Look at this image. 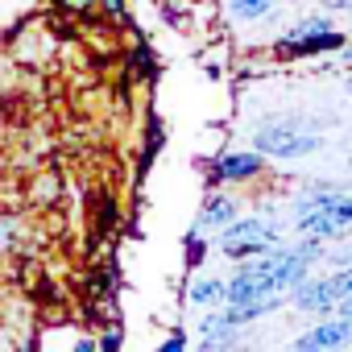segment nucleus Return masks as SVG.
I'll return each mask as SVG.
<instances>
[{
	"label": "nucleus",
	"instance_id": "obj_8",
	"mask_svg": "<svg viewBox=\"0 0 352 352\" xmlns=\"http://www.w3.org/2000/svg\"><path fill=\"white\" fill-rule=\"evenodd\" d=\"M199 336H204V344H212V348H224V344H236V323L220 311V315H204V323H199Z\"/></svg>",
	"mask_w": 352,
	"mask_h": 352
},
{
	"label": "nucleus",
	"instance_id": "obj_13",
	"mask_svg": "<svg viewBox=\"0 0 352 352\" xmlns=\"http://www.w3.org/2000/svg\"><path fill=\"white\" fill-rule=\"evenodd\" d=\"M319 5H323V9H344V13H348L352 0H319Z\"/></svg>",
	"mask_w": 352,
	"mask_h": 352
},
{
	"label": "nucleus",
	"instance_id": "obj_6",
	"mask_svg": "<svg viewBox=\"0 0 352 352\" xmlns=\"http://www.w3.org/2000/svg\"><path fill=\"white\" fill-rule=\"evenodd\" d=\"M261 174V153H216L212 162V183H249Z\"/></svg>",
	"mask_w": 352,
	"mask_h": 352
},
{
	"label": "nucleus",
	"instance_id": "obj_1",
	"mask_svg": "<svg viewBox=\"0 0 352 352\" xmlns=\"http://www.w3.org/2000/svg\"><path fill=\"white\" fill-rule=\"evenodd\" d=\"M253 149L261 157H311L323 149V120L311 116H274L270 124H261L253 133Z\"/></svg>",
	"mask_w": 352,
	"mask_h": 352
},
{
	"label": "nucleus",
	"instance_id": "obj_3",
	"mask_svg": "<svg viewBox=\"0 0 352 352\" xmlns=\"http://www.w3.org/2000/svg\"><path fill=\"white\" fill-rule=\"evenodd\" d=\"M348 294H352V265H336V274L327 278H302L290 290V302L307 315H331Z\"/></svg>",
	"mask_w": 352,
	"mask_h": 352
},
{
	"label": "nucleus",
	"instance_id": "obj_5",
	"mask_svg": "<svg viewBox=\"0 0 352 352\" xmlns=\"http://www.w3.org/2000/svg\"><path fill=\"white\" fill-rule=\"evenodd\" d=\"M344 344H352V315L319 319L311 331H302L294 340V352H327V348H344Z\"/></svg>",
	"mask_w": 352,
	"mask_h": 352
},
{
	"label": "nucleus",
	"instance_id": "obj_4",
	"mask_svg": "<svg viewBox=\"0 0 352 352\" xmlns=\"http://www.w3.org/2000/svg\"><path fill=\"white\" fill-rule=\"evenodd\" d=\"M278 245V224H270V220H257V216H249V220H232V224H224L220 228V249H224V257L232 261H245V257H257V253H265V249H274Z\"/></svg>",
	"mask_w": 352,
	"mask_h": 352
},
{
	"label": "nucleus",
	"instance_id": "obj_11",
	"mask_svg": "<svg viewBox=\"0 0 352 352\" xmlns=\"http://www.w3.org/2000/svg\"><path fill=\"white\" fill-rule=\"evenodd\" d=\"M323 261H331V265H352V241H340Z\"/></svg>",
	"mask_w": 352,
	"mask_h": 352
},
{
	"label": "nucleus",
	"instance_id": "obj_2",
	"mask_svg": "<svg viewBox=\"0 0 352 352\" xmlns=\"http://www.w3.org/2000/svg\"><path fill=\"white\" fill-rule=\"evenodd\" d=\"M348 38L327 21V17H302L278 38V58H315V54H340Z\"/></svg>",
	"mask_w": 352,
	"mask_h": 352
},
{
	"label": "nucleus",
	"instance_id": "obj_10",
	"mask_svg": "<svg viewBox=\"0 0 352 352\" xmlns=\"http://www.w3.org/2000/svg\"><path fill=\"white\" fill-rule=\"evenodd\" d=\"M270 9H274V0H232V17H241V21H257Z\"/></svg>",
	"mask_w": 352,
	"mask_h": 352
},
{
	"label": "nucleus",
	"instance_id": "obj_16",
	"mask_svg": "<svg viewBox=\"0 0 352 352\" xmlns=\"http://www.w3.org/2000/svg\"><path fill=\"white\" fill-rule=\"evenodd\" d=\"M348 170H352V157H348Z\"/></svg>",
	"mask_w": 352,
	"mask_h": 352
},
{
	"label": "nucleus",
	"instance_id": "obj_15",
	"mask_svg": "<svg viewBox=\"0 0 352 352\" xmlns=\"http://www.w3.org/2000/svg\"><path fill=\"white\" fill-rule=\"evenodd\" d=\"M344 87H348V96H352V75H348V79H344Z\"/></svg>",
	"mask_w": 352,
	"mask_h": 352
},
{
	"label": "nucleus",
	"instance_id": "obj_12",
	"mask_svg": "<svg viewBox=\"0 0 352 352\" xmlns=\"http://www.w3.org/2000/svg\"><path fill=\"white\" fill-rule=\"evenodd\" d=\"M183 344H187V340H183V336H170V340H166V344H162V352H179V348H183Z\"/></svg>",
	"mask_w": 352,
	"mask_h": 352
},
{
	"label": "nucleus",
	"instance_id": "obj_9",
	"mask_svg": "<svg viewBox=\"0 0 352 352\" xmlns=\"http://www.w3.org/2000/svg\"><path fill=\"white\" fill-rule=\"evenodd\" d=\"M195 307H212V302H220L224 298V282H216V278H204V282H195L191 286V294H187Z\"/></svg>",
	"mask_w": 352,
	"mask_h": 352
},
{
	"label": "nucleus",
	"instance_id": "obj_14",
	"mask_svg": "<svg viewBox=\"0 0 352 352\" xmlns=\"http://www.w3.org/2000/svg\"><path fill=\"white\" fill-rule=\"evenodd\" d=\"M340 54H344V63H352V46H344V50H340Z\"/></svg>",
	"mask_w": 352,
	"mask_h": 352
},
{
	"label": "nucleus",
	"instance_id": "obj_7",
	"mask_svg": "<svg viewBox=\"0 0 352 352\" xmlns=\"http://www.w3.org/2000/svg\"><path fill=\"white\" fill-rule=\"evenodd\" d=\"M236 216H241V204H236L232 195H208L199 224H204V228H224V224H232Z\"/></svg>",
	"mask_w": 352,
	"mask_h": 352
}]
</instances>
